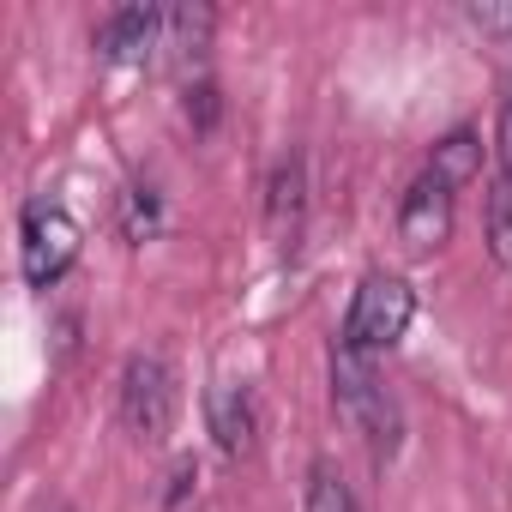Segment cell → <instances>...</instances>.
<instances>
[{
	"label": "cell",
	"instance_id": "cell-16",
	"mask_svg": "<svg viewBox=\"0 0 512 512\" xmlns=\"http://www.w3.org/2000/svg\"><path fill=\"white\" fill-rule=\"evenodd\" d=\"M470 25H482L494 37H512V7H470Z\"/></svg>",
	"mask_w": 512,
	"mask_h": 512
},
{
	"label": "cell",
	"instance_id": "cell-7",
	"mask_svg": "<svg viewBox=\"0 0 512 512\" xmlns=\"http://www.w3.org/2000/svg\"><path fill=\"white\" fill-rule=\"evenodd\" d=\"M205 410H211V434H217V452L223 458H247L253 446H260V410H253V392L247 386H235V380L211 386Z\"/></svg>",
	"mask_w": 512,
	"mask_h": 512
},
{
	"label": "cell",
	"instance_id": "cell-9",
	"mask_svg": "<svg viewBox=\"0 0 512 512\" xmlns=\"http://www.w3.org/2000/svg\"><path fill=\"white\" fill-rule=\"evenodd\" d=\"M211 7H163V43H157V61L163 67H193L205 49H211Z\"/></svg>",
	"mask_w": 512,
	"mask_h": 512
},
{
	"label": "cell",
	"instance_id": "cell-14",
	"mask_svg": "<svg viewBox=\"0 0 512 512\" xmlns=\"http://www.w3.org/2000/svg\"><path fill=\"white\" fill-rule=\"evenodd\" d=\"M181 109H187L193 133H211V127H217V85H211V79H187V91H181Z\"/></svg>",
	"mask_w": 512,
	"mask_h": 512
},
{
	"label": "cell",
	"instance_id": "cell-6",
	"mask_svg": "<svg viewBox=\"0 0 512 512\" xmlns=\"http://www.w3.org/2000/svg\"><path fill=\"white\" fill-rule=\"evenodd\" d=\"M157 43H163V7H121L97 25V55L121 67L157 61Z\"/></svg>",
	"mask_w": 512,
	"mask_h": 512
},
{
	"label": "cell",
	"instance_id": "cell-5",
	"mask_svg": "<svg viewBox=\"0 0 512 512\" xmlns=\"http://www.w3.org/2000/svg\"><path fill=\"white\" fill-rule=\"evenodd\" d=\"M446 235H452V187L422 169V175L410 181V193L398 199V241H404L410 253H434Z\"/></svg>",
	"mask_w": 512,
	"mask_h": 512
},
{
	"label": "cell",
	"instance_id": "cell-8",
	"mask_svg": "<svg viewBox=\"0 0 512 512\" xmlns=\"http://www.w3.org/2000/svg\"><path fill=\"white\" fill-rule=\"evenodd\" d=\"M302 217H308V163H302V151H290V157H278V169L266 181V223L290 247L302 235Z\"/></svg>",
	"mask_w": 512,
	"mask_h": 512
},
{
	"label": "cell",
	"instance_id": "cell-4",
	"mask_svg": "<svg viewBox=\"0 0 512 512\" xmlns=\"http://www.w3.org/2000/svg\"><path fill=\"white\" fill-rule=\"evenodd\" d=\"M121 422L133 440L157 446L175 428V368L163 356H133L121 374Z\"/></svg>",
	"mask_w": 512,
	"mask_h": 512
},
{
	"label": "cell",
	"instance_id": "cell-1",
	"mask_svg": "<svg viewBox=\"0 0 512 512\" xmlns=\"http://www.w3.org/2000/svg\"><path fill=\"white\" fill-rule=\"evenodd\" d=\"M332 404H338V416L368 440V452L386 464L392 452H398V404H392V392L380 386V374H374V356H362V350H350L344 338L332 344Z\"/></svg>",
	"mask_w": 512,
	"mask_h": 512
},
{
	"label": "cell",
	"instance_id": "cell-10",
	"mask_svg": "<svg viewBox=\"0 0 512 512\" xmlns=\"http://www.w3.org/2000/svg\"><path fill=\"white\" fill-rule=\"evenodd\" d=\"M428 175H440L446 187H464V181H476V175H482V139H476L470 127H452V133L434 145V157H428Z\"/></svg>",
	"mask_w": 512,
	"mask_h": 512
},
{
	"label": "cell",
	"instance_id": "cell-13",
	"mask_svg": "<svg viewBox=\"0 0 512 512\" xmlns=\"http://www.w3.org/2000/svg\"><path fill=\"white\" fill-rule=\"evenodd\" d=\"M308 512H362V506H356L350 482H344L332 464H314V470H308Z\"/></svg>",
	"mask_w": 512,
	"mask_h": 512
},
{
	"label": "cell",
	"instance_id": "cell-11",
	"mask_svg": "<svg viewBox=\"0 0 512 512\" xmlns=\"http://www.w3.org/2000/svg\"><path fill=\"white\" fill-rule=\"evenodd\" d=\"M482 235H488V260H494L500 272H512V175H500V169H494V181H488Z\"/></svg>",
	"mask_w": 512,
	"mask_h": 512
},
{
	"label": "cell",
	"instance_id": "cell-3",
	"mask_svg": "<svg viewBox=\"0 0 512 512\" xmlns=\"http://www.w3.org/2000/svg\"><path fill=\"white\" fill-rule=\"evenodd\" d=\"M79 260V223L61 211V205H25V223H19V266L37 290H55Z\"/></svg>",
	"mask_w": 512,
	"mask_h": 512
},
{
	"label": "cell",
	"instance_id": "cell-12",
	"mask_svg": "<svg viewBox=\"0 0 512 512\" xmlns=\"http://www.w3.org/2000/svg\"><path fill=\"white\" fill-rule=\"evenodd\" d=\"M163 229V199H157V187H127L121 193V235L127 241H151Z\"/></svg>",
	"mask_w": 512,
	"mask_h": 512
},
{
	"label": "cell",
	"instance_id": "cell-2",
	"mask_svg": "<svg viewBox=\"0 0 512 512\" xmlns=\"http://www.w3.org/2000/svg\"><path fill=\"white\" fill-rule=\"evenodd\" d=\"M416 320V290L398 278V272H368L350 296V314H344V344L362 350V356H380L392 350Z\"/></svg>",
	"mask_w": 512,
	"mask_h": 512
},
{
	"label": "cell",
	"instance_id": "cell-15",
	"mask_svg": "<svg viewBox=\"0 0 512 512\" xmlns=\"http://www.w3.org/2000/svg\"><path fill=\"white\" fill-rule=\"evenodd\" d=\"M494 169L512 175V79L500 91V121H494Z\"/></svg>",
	"mask_w": 512,
	"mask_h": 512
}]
</instances>
